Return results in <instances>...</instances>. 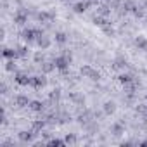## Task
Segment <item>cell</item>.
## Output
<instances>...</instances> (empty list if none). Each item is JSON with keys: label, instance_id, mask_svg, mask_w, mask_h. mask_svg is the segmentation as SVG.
<instances>
[{"label": "cell", "instance_id": "cell-3", "mask_svg": "<svg viewBox=\"0 0 147 147\" xmlns=\"http://www.w3.org/2000/svg\"><path fill=\"white\" fill-rule=\"evenodd\" d=\"M80 73H82L85 78H90L92 82H99V80H100V73H99V71H95V69H94L92 66H88V64L82 66Z\"/></svg>", "mask_w": 147, "mask_h": 147}, {"label": "cell", "instance_id": "cell-11", "mask_svg": "<svg viewBox=\"0 0 147 147\" xmlns=\"http://www.w3.org/2000/svg\"><path fill=\"white\" fill-rule=\"evenodd\" d=\"M40 69H42V73H43V75H50V73H54L57 67H55L54 61H52V62L45 61V62H42V64H40Z\"/></svg>", "mask_w": 147, "mask_h": 147}, {"label": "cell", "instance_id": "cell-33", "mask_svg": "<svg viewBox=\"0 0 147 147\" xmlns=\"http://www.w3.org/2000/svg\"><path fill=\"white\" fill-rule=\"evenodd\" d=\"M87 2H88V4H90V5H97V4H99V2H100V0H87Z\"/></svg>", "mask_w": 147, "mask_h": 147}, {"label": "cell", "instance_id": "cell-19", "mask_svg": "<svg viewBox=\"0 0 147 147\" xmlns=\"http://www.w3.org/2000/svg\"><path fill=\"white\" fill-rule=\"evenodd\" d=\"M92 21H94V24H95V26H99V28H102V26H106V24H111V23L107 21V18H102V16H99V14H97V16H94V19H92Z\"/></svg>", "mask_w": 147, "mask_h": 147}, {"label": "cell", "instance_id": "cell-14", "mask_svg": "<svg viewBox=\"0 0 147 147\" xmlns=\"http://www.w3.org/2000/svg\"><path fill=\"white\" fill-rule=\"evenodd\" d=\"M111 133H113V135H116V137H119V135H123V133H125V126H123L119 121H116V123H113V125H111Z\"/></svg>", "mask_w": 147, "mask_h": 147}, {"label": "cell", "instance_id": "cell-34", "mask_svg": "<svg viewBox=\"0 0 147 147\" xmlns=\"http://www.w3.org/2000/svg\"><path fill=\"white\" fill-rule=\"evenodd\" d=\"M142 116H144V121H145V123H147V109H145V113H144V114H142Z\"/></svg>", "mask_w": 147, "mask_h": 147}, {"label": "cell", "instance_id": "cell-28", "mask_svg": "<svg viewBox=\"0 0 147 147\" xmlns=\"http://www.w3.org/2000/svg\"><path fill=\"white\" fill-rule=\"evenodd\" d=\"M64 140H66V144H76V135L75 133H67L64 137Z\"/></svg>", "mask_w": 147, "mask_h": 147}, {"label": "cell", "instance_id": "cell-2", "mask_svg": "<svg viewBox=\"0 0 147 147\" xmlns=\"http://www.w3.org/2000/svg\"><path fill=\"white\" fill-rule=\"evenodd\" d=\"M42 35H43V31L38 30V28H28V30H24V31L21 33V36H23V40H24L26 43H36V40H38Z\"/></svg>", "mask_w": 147, "mask_h": 147}, {"label": "cell", "instance_id": "cell-18", "mask_svg": "<svg viewBox=\"0 0 147 147\" xmlns=\"http://www.w3.org/2000/svg\"><path fill=\"white\" fill-rule=\"evenodd\" d=\"M114 111H116V104L113 100H107L104 104V114L106 116H111V114H114Z\"/></svg>", "mask_w": 147, "mask_h": 147}, {"label": "cell", "instance_id": "cell-32", "mask_svg": "<svg viewBox=\"0 0 147 147\" xmlns=\"http://www.w3.org/2000/svg\"><path fill=\"white\" fill-rule=\"evenodd\" d=\"M2 95H7V85L2 83Z\"/></svg>", "mask_w": 147, "mask_h": 147}, {"label": "cell", "instance_id": "cell-8", "mask_svg": "<svg viewBox=\"0 0 147 147\" xmlns=\"http://www.w3.org/2000/svg\"><path fill=\"white\" fill-rule=\"evenodd\" d=\"M35 131L33 130H21L19 133H18V138L21 140V142H24V144H28V142H33V138H35Z\"/></svg>", "mask_w": 147, "mask_h": 147}, {"label": "cell", "instance_id": "cell-1", "mask_svg": "<svg viewBox=\"0 0 147 147\" xmlns=\"http://www.w3.org/2000/svg\"><path fill=\"white\" fill-rule=\"evenodd\" d=\"M71 61H73V55H71V52H64V54H61V55H57L55 59H54V64H55V67L62 73V75H66L67 73V69H69V64H71Z\"/></svg>", "mask_w": 147, "mask_h": 147}, {"label": "cell", "instance_id": "cell-25", "mask_svg": "<svg viewBox=\"0 0 147 147\" xmlns=\"http://www.w3.org/2000/svg\"><path fill=\"white\" fill-rule=\"evenodd\" d=\"M18 69V64H16V59H9L7 62H5V71H16Z\"/></svg>", "mask_w": 147, "mask_h": 147}, {"label": "cell", "instance_id": "cell-21", "mask_svg": "<svg viewBox=\"0 0 147 147\" xmlns=\"http://www.w3.org/2000/svg\"><path fill=\"white\" fill-rule=\"evenodd\" d=\"M97 14H99V16H102V18H107V16L111 14V9H109V5H107V4H102V5H99V9H97Z\"/></svg>", "mask_w": 147, "mask_h": 147}, {"label": "cell", "instance_id": "cell-5", "mask_svg": "<svg viewBox=\"0 0 147 147\" xmlns=\"http://www.w3.org/2000/svg\"><path fill=\"white\" fill-rule=\"evenodd\" d=\"M55 18H57V14L54 11H42L36 14V19L42 23H52V21H55Z\"/></svg>", "mask_w": 147, "mask_h": 147}, {"label": "cell", "instance_id": "cell-30", "mask_svg": "<svg viewBox=\"0 0 147 147\" xmlns=\"http://www.w3.org/2000/svg\"><path fill=\"white\" fill-rule=\"evenodd\" d=\"M131 12H133L135 18H144V9H142V7H137V5H135Z\"/></svg>", "mask_w": 147, "mask_h": 147}, {"label": "cell", "instance_id": "cell-16", "mask_svg": "<svg viewBox=\"0 0 147 147\" xmlns=\"http://www.w3.org/2000/svg\"><path fill=\"white\" fill-rule=\"evenodd\" d=\"M54 40H55V43H59V45H64V43L67 42V35H66L64 31H55V35H54Z\"/></svg>", "mask_w": 147, "mask_h": 147}, {"label": "cell", "instance_id": "cell-13", "mask_svg": "<svg viewBox=\"0 0 147 147\" xmlns=\"http://www.w3.org/2000/svg\"><path fill=\"white\" fill-rule=\"evenodd\" d=\"M36 45H38V47H40L42 50H47V49H49V47L52 45V42H50V38H49V36L42 35V36H40V38L36 40Z\"/></svg>", "mask_w": 147, "mask_h": 147}, {"label": "cell", "instance_id": "cell-31", "mask_svg": "<svg viewBox=\"0 0 147 147\" xmlns=\"http://www.w3.org/2000/svg\"><path fill=\"white\" fill-rule=\"evenodd\" d=\"M145 109H147V106H137V107H135V111H137V113H140V114H144V113H145Z\"/></svg>", "mask_w": 147, "mask_h": 147}, {"label": "cell", "instance_id": "cell-6", "mask_svg": "<svg viewBox=\"0 0 147 147\" xmlns=\"http://www.w3.org/2000/svg\"><path fill=\"white\" fill-rule=\"evenodd\" d=\"M14 23L18 24V26H24L26 23H28V12L26 11H23V9H19V11H16L14 12Z\"/></svg>", "mask_w": 147, "mask_h": 147}, {"label": "cell", "instance_id": "cell-36", "mask_svg": "<svg viewBox=\"0 0 147 147\" xmlns=\"http://www.w3.org/2000/svg\"><path fill=\"white\" fill-rule=\"evenodd\" d=\"M144 7H147V0H145V2H144Z\"/></svg>", "mask_w": 147, "mask_h": 147}, {"label": "cell", "instance_id": "cell-27", "mask_svg": "<svg viewBox=\"0 0 147 147\" xmlns=\"http://www.w3.org/2000/svg\"><path fill=\"white\" fill-rule=\"evenodd\" d=\"M49 99H50L52 102H54V100L57 102V100L61 99V90H59V88H55V90H52V92H50V95H49Z\"/></svg>", "mask_w": 147, "mask_h": 147}, {"label": "cell", "instance_id": "cell-26", "mask_svg": "<svg viewBox=\"0 0 147 147\" xmlns=\"http://www.w3.org/2000/svg\"><path fill=\"white\" fill-rule=\"evenodd\" d=\"M49 145H52V147H64L66 140H62V138H52V140H49Z\"/></svg>", "mask_w": 147, "mask_h": 147}, {"label": "cell", "instance_id": "cell-37", "mask_svg": "<svg viewBox=\"0 0 147 147\" xmlns=\"http://www.w3.org/2000/svg\"><path fill=\"white\" fill-rule=\"evenodd\" d=\"M61 2H71V0H61Z\"/></svg>", "mask_w": 147, "mask_h": 147}, {"label": "cell", "instance_id": "cell-23", "mask_svg": "<svg viewBox=\"0 0 147 147\" xmlns=\"http://www.w3.org/2000/svg\"><path fill=\"white\" fill-rule=\"evenodd\" d=\"M16 50H18V55H19L21 59L28 57V54H30V49H28L26 45H19V47H16Z\"/></svg>", "mask_w": 147, "mask_h": 147}, {"label": "cell", "instance_id": "cell-10", "mask_svg": "<svg viewBox=\"0 0 147 147\" xmlns=\"http://www.w3.org/2000/svg\"><path fill=\"white\" fill-rule=\"evenodd\" d=\"M88 2H87V0H85V2H83V0H80V2H76L75 5H73V12H75V14H83L87 9H88Z\"/></svg>", "mask_w": 147, "mask_h": 147}, {"label": "cell", "instance_id": "cell-38", "mask_svg": "<svg viewBox=\"0 0 147 147\" xmlns=\"http://www.w3.org/2000/svg\"><path fill=\"white\" fill-rule=\"evenodd\" d=\"M145 26H147V18H145Z\"/></svg>", "mask_w": 147, "mask_h": 147}, {"label": "cell", "instance_id": "cell-17", "mask_svg": "<svg viewBox=\"0 0 147 147\" xmlns=\"http://www.w3.org/2000/svg\"><path fill=\"white\" fill-rule=\"evenodd\" d=\"M30 109L35 111V113H42V111L45 109V104L40 102V100H31V102H30Z\"/></svg>", "mask_w": 147, "mask_h": 147}, {"label": "cell", "instance_id": "cell-15", "mask_svg": "<svg viewBox=\"0 0 147 147\" xmlns=\"http://www.w3.org/2000/svg\"><path fill=\"white\" fill-rule=\"evenodd\" d=\"M45 125H47V121H45V119H36V121H33V123H31V130H33L35 133H38V131H42V130L45 128Z\"/></svg>", "mask_w": 147, "mask_h": 147}, {"label": "cell", "instance_id": "cell-7", "mask_svg": "<svg viewBox=\"0 0 147 147\" xmlns=\"http://www.w3.org/2000/svg\"><path fill=\"white\" fill-rule=\"evenodd\" d=\"M14 82L18 83V85H21V87H28L30 85V82H31V76H28L26 73H16L14 75Z\"/></svg>", "mask_w": 147, "mask_h": 147}, {"label": "cell", "instance_id": "cell-20", "mask_svg": "<svg viewBox=\"0 0 147 147\" xmlns=\"http://www.w3.org/2000/svg\"><path fill=\"white\" fill-rule=\"evenodd\" d=\"M118 82H119L121 85H126V83L133 82V75H130V73H121V75L118 76Z\"/></svg>", "mask_w": 147, "mask_h": 147}, {"label": "cell", "instance_id": "cell-12", "mask_svg": "<svg viewBox=\"0 0 147 147\" xmlns=\"http://www.w3.org/2000/svg\"><path fill=\"white\" fill-rule=\"evenodd\" d=\"M2 57L4 59H19V55H18V50L16 49H9V47H5L4 50H2Z\"/></svg>", "mask_w": 147, "mask_h": 147}, {"label": "cell", "instance_id": "cell-9", "mask_svg": "<svg viewBox=\"0 0 147 147\" xmlns=\"http://www.w3.org/2000/svg\"><path fill=\"white\" fill-rule=\"evenodd\" d=\"M30 99H28V95H24V94H18L16 97H14V104L18 106V107H30Z\"/></svg>", "mask_w": 147, "mask_h": 147}, {"label": "cell", "instance_id": "cell-24", "mask_svg": "<svg viewBox=\"0 0 147 147\" xmlns=\"http://www.w3.org/2000/svg\"><path fill=\"white\" fill-rule=\"evenodd\" d=\"M100 30H102V33H104L106 36H114V33H116V31H114V28H113L111 24H106V26H102Z\"/></svg>", "mask_w": 147, "mask_h": 147}, {"label": "cell", "instance_id": "cell-35", "mask_svg": "<svg viewBox=\"0 0 147 147\" xmlns=\"http://www.w3.org/2000/svg\"><path fill=\"white\" fill-rule=\"evenodd\" d=\"M142 145H147V138H145V140H144V142H142Z\"/></svg>", "mask_w": 147, "mask_h": 147}, {"label": "cell", "instance_id": "cell-39", "mask_svg": "<svg viewBox=\"0 0 147 147\" xmlns=\"http://www.w3.org/2000/svg\"><path fill=\"white\" fill-rule=\"evenodd\" d=\"M145 99H147V94H145Z\"/></svg>", "mask_w": 147, "mask_h": 147}, {"label": "cell", "instance_id": "cell-22", "mask_svg": "<svg viewBox=\"0 0 147 147\" xmlns=\"http://www.w3.org/2000/svg\"><path fill=\"white\" fill-rule=\"evenodd\" d=\"M126 66H128V62H126V59H123V57H118V59L114 61V64H113L114 69H125Z\"/></svg>", "mask_w": 147, "mask_h": 147}, {"label": "cell", "instance_id": "cell-4", "mask_svg": "<svg viewBox=\"0 0 147 147\" xmlns=\"http://www.w3.org/2000/svg\"><path fill=\"white\" fill-rule=\"evenodd\" d=\"M45 85H47V78H45L43 73H42V75H35V76H31L30 87H33L35 90H42Z\"/></svg>", "mask_w": 147, "mask_h": 147}, {"label": "cell", "instance_id": "cell-29", "mask_svg": "<svg viewBox=\"0 0 147 147\" xmlns=\"http://www.w3.org/2000/svg\"><path fill=\"white\" fill-rule=\"evenodd\" d=\"M33 61H35L36 64H42V62H45V57H43L42 52H36V54L33 55Z\"/></svg>", "mask_w": 147, "mask_h": 147}]
</instances>
